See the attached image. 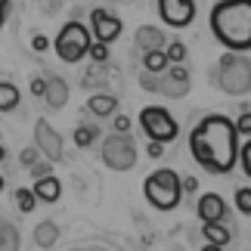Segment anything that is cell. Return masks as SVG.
<instances>
[{
  "label": "cell",
  "mask_w": 251,
  "mask_h": 251,
  "mask_svg": "<svg viewBox=\"0 0 251 251\" xmlns=\"http://www.w3.org/2000/svg\"><path fill=\"white\" fill-rule=\"evenodd\" d=\"M239 130L226 115H205L189 133V152L208 174H229L239 165Z\"/></svg>",
  "instance_id": "obj_1"
},
{
  "label": "cell",
  "mask_w": 251,
  "mask_h": 251,
  "mask_svg": "<svg viewBox=\"0 0 251 251\" xmlns=\"http://www.w3.org/2000/svg\"><path fill=\"white\" fill-rule=\"evenodd\" d=\"M208 22L214 41L226 53L251 50V0H217Z\"/></svg>",
  "instance_id": "obj_2"
},
{
  "label": "cell",
  "mask_w": 251,
  "mask_h": 251,
  "mask_svg": "<svg viewBox=\"0 0 251 251\" xmlns=\"http://www.w3.org/2000/svg\"><path fill=\"white\" fill-rule=\"evenodd\" d=\"M143 196L155 211H174L183 199V180L177 177V171L158 168L143 180Z\"/></svg>",
  "instance_id": "obj_3"
},
{
  "label": "cell",
  "mask_w": 251,
  "mask_h": 251,
  "mask_svg": "<svg viewBox=\"0 0 251 251\" xmlns=\"http://www.w3.org/2000/svg\"><path fill=\"white\" fill-rule=\"evenodd\" d=\"M214 81L229 96H245L251 93V59L245 53H224L217 59Z\"/></svg>",
  "instance_id": "obj_4"
},
{
  "label": "cell",
  "mask_w": 251,
  "mask_h": 251,
  "mask_svg": "<svg viewBox=\"0 0 251 251\" xmlns=\"http://www.w3.org/2000/svg\"><path fill=\"white\" fill-rule=\"evenodd\" d=\"M90 44H93V34L90 28H87L84 22H65L59 28V34H56V56H59L62 62H78L84 59L87 53H90Z\"/></svg>",
  "instance_id": "obj_5"
},
{
  "label": "cell",
  "mask_w": 251,
  "mask_h": 251,
  "mask_svg": "<svg viewBox=\"0 0 251 251\" xmlns=\"http://www.w3.org/2000/svg\"><path fill=\"white\" fill-rule=\"evenodd\" d=\"M140 127L143 133L149 137V143H171V140H177V121H174V115L168 109H161V105H146V109H140Z\"/></svg>",
  "instance_id": "obj_6"
},
{
  "label": "cell",
  "mask_w": 251,
  "mask_h": 251,
  "mask_svg": "<svg viewBox=\"0 0 251 251\" xmlns=\"http://www.w3.org/2000/svg\"><path fill=\"white\" fill-rule=\"evenodd\" d=\"M102 165L112 171H130L137 165V143L130 133H109L102 140Z\"/></svg>",
  "instance_id": "obj_7"
},
{
  "label": "cell",
  "mask_w": 251,
  "mask_h": 251,
  "mask_svg": "<svg viewBox=\"0 0 251 251\" xmlns=\"http://www.w3.org/2000/svg\"><path fill=\"white\" fill-rule=\"evenodd\" d=\"M158 16L171 28H186L196 19V0H158Z\"/></svg>",
  "instance_id": "obj_8"
},
{
  "label": "cell",
  "mask_w": 251,
  "mask_h": 251,
  "mask_svg": "<svg viewBox=\"0 0 251 251\" xmlns=\"http://www.w3.org/2000/svg\"><path fill=\"white\" fill-rule=\"evenodd\" d=\"M34 143H37V149L44 152V158L50 161V165L62 161V137L53 130V124L47 121V118H37L34 121Z\"/></svg>",
  "instance_id": "obj_9"
},
{
  "label": "cell",
  "mask_w": 251,
  "mask_h": 251,
  "mask_svg": "<svg viewBox=\"0 0 251 251\" xmlns=\"http://www.w3.org/2000/svg\"><path fill=\"white\" fill-rule=\"evenodd\" d=\"M90 34H93L100 44L118 41V34H121V19L115 16V13H109L105 6H96L93 13H90Z\"/></svg>",
  "instance_id": "obj_10"
},
{
  "label": "cell",
  "mask_w": 251,
  "mask_h": 251,
  "mask_svg": "<svg viewBox=\"0 0 251 251\" xmlns=\"http://www.w3.org/2000/svg\"><path fill=\"white\" fill-rule=\"evenodd\" d=\"M158 93H165L168 100H180L189 93V72L186 65H171L165 75H158Z\"/></svg>",
  "instance_id": "obj_11"
},
{
  "label": "cell",
  "mask_w": 251,
  "mask_h": 251,
  "mask_svg": "<svg viewBox=\"0 0 251 251\" xmlns=\"http://www.w3.org/2000/svg\"><path fill=\"white\" fill-rule=\"evenodd\" d=\"M196 211L201 217V224H224L226 220V201L217 196V192H205L196 201Z\"/></svg>",
  "instance_id": "obj_12"
},
{
  "label": "cell",
  "mask_w": 251,
  "mask_h": 251,
  "mask_svg": "<svg viewBox=\"0 0 251 251\" xmlns=\"http://www.w3.org/2000/svg\"><path fill=\"white\" fill-rule=\"evenodd\" d=\"M137 47L143 53H152V50H168V37L161 28L155 25H140L137 28Z\"/></svg>",
  "instance_id": "obj_13"
},
{
  "label": "cell",
  "mask_w": 251,
  "mask_h": 251,
  "mask_svg": "<svg viewBox=\"0 0 251 251\" xmlns=\"http://www.w3.org/2000/svg\"><path fill=\"white\" fill-rule=\"evenodd\" d=\"M44 102L50 105V109H65V102H69V84H65V78H47V93H44Z\"/></svg>",
  "instance_id": "obj_14"
},
{
  "label": "cell",
  "mask_w": 251,
  "mask_h": 251,
  "mask_svg": "<svg viewBox=\"0 0 251 251\" xmlns=\"http://www.w3.org/2000/svg\"><path fill=\"white\" fill-rule=\"evenodd\" d=\"M31 189H34V196H37V201H47V205H53V201H59V196H62V183L53 177H44V180H34L31 183Z\"/></svg>",
  "instance_id": "obj_15"
},
{
  "label": "cell",
  "mask_w": 251,
  "mask_h": 251,
  "mask_svg": "<svg viewBox=\"0 0 251 251\" xmlns=\"http://www.w3.org/2000/svg\"><path fill=\"white\" fill-rule=\"evenodd\" d=\"M87 109H90L96 118H112L115 109H118V96H112V93H93L90 100H87Z\"/></svg>",
  "instance_id": "obj_16"
},
{
  "label": "cell",
  "mask_w": 251,
  "mask_h": 251,
  "mask_svg": "<svg viewBox=\"0 0 251 251\" xmlns=\"http://www.w3.org/2000/svg\"><path fill=\"white\" fill-rule=\"evenodd\" d=\"M201 233H205V242L208 245H217V248L229 245V239H233L229 226H224V224H201Z\"/></svg>",
  "instance_id": "obj_17"
},
{
  "label": "cell",
  "mask_w": 251,
  "mask_h": 251,
  "mask_svg": "<svg viewBox=\"0 0 251 251\" xmlns=\"http://www.w3.org/2000/svg\"><path fill=\"white\" fill-rule=\"evenodd\" d=\"M56 239H59V226H56L53 220H41V224L34 226V242L41 248H53Z\"/></svg>",
  "instance_id": "obj_18"
},
{
  "label": "cell",
  "mask_w": 251,
  "mask_h": 251,
  "mask_svg": "<svg viewBox=\"0 0 251 251\" xmlns=\"http://www.w3.org/2000/svg\"><path fill=\"white\" fill-rule=\"evenodd\" d=\"M171 69L168 62V53L165 50H152V53H143V72H152V75H165Z\"/></svg>",
  "instance_id": "obj_19"
},
{
  "label": "cell",
  "mask_w": 251,
  "mask_h": 251,
  "mask_svg": "<svg viewBox=\"0 0 251 251\" xmlns=\"http://www.w3.org/2000/svg\"><path fill=\"white\" fill-rule=\"evenodd\" d=\"M19 100H22L19 87L9 84V81H0V112H13V109H19Z\"/></svg>",
  "instance_id": "obj_20"
},
{
  "label": "cell",
  "mask_w": 251,
  "mask_h": 251,
  "mask_svg": "<svg viewBox=\"0 0 251 251\" xmlns=\"http://www.w3.org/2000/svg\"><path fill=\"white\" fill-rule=\"evenodd\" d=\"M100 140V127L96 124H78L75 127V143H78V149H87V146H93V143Z\"/></svg>",
  "instance_id": "obj_21"
},
{
  "label": "cell",
  "mask_w": 251,
  "mask_h": 251,
  "mask_svg": "<svg viewBox=\"0 0 251 251\" xmlns=\"http://www.w3.org/2000/svg\"><path fill=\"white\" fill-rule=\"evenodd\" d=\"M13 199H16V208L22 211V214H31L34 205H37V196H34V189H28V186H19L13 192Z\"/></svg>",
  "instance_id": "obj_22"
},
{
  "label": "cell",
  "mask_w": 251,
  "mask_h": 251,
  "mask_svg": "<svg viewBox=\"0 0 251 251\" xmlns=\"http://www.w3.org/2000/svg\"><path fill=\"white\" fill-rule=\"evenodd\" d=\"M0 251H19V229L13 224H0Z\"/></svg>",
  "instance_id": "obj_23"
},
{
  "label": "cell",
  "mask_w": 251,
  "mask_h": 251,
  "mask_svg": "<svg viewBox=\"0 0 251 251\" xmlns=\"http://www.w3.org/2000/svg\"><path fill=\"white\" fill-rule=\"evenodd\" d=\"M165 53H168V62L171 65H183V59H186L189 50H186V44H183V41H171Z\"/></svg>",
  "instance_id": "obj_24"
},
{
  "label": "cell",
  "mask_w": 251,
  "mask_h": 251,
  "mask_svg": "<svg viewBox=\"0 0 251 251\" xmlns=\"http://www.w3.org/2000/svg\"><path fill=\"white\" fill-rule=\"evenodd\" d=\"M236 208H239V214L251 217V186H239L236 189Z\"/></svg>",
  "instance_id": "obj_25"
},
{
  "label": "cell",
  "mask_w": 251,
  "mask_h": 251,
  "mask_svg": "<svg viewBox=\"0 0 251 251\" xmlns=\"http://www.w3.org/2000/svg\"><path fill=\"white\" fill-rule=\"evenodd\" d=\"M87 56H90L96 65H105V62H109V44L93 41V44H90V53H87Z\"/></svg>",
  "instance_id": "obj_26"
},
{
  "label": "cell",
  "mask_w": 251,
  "mask_h": 251,
  "mask_svg": "<svg viewBox=\"0 0 251 251\" xmlns=\"http://www.w3.org/2000/svg\"><path fill=\"white\" fill-rule=\"evenodd\" d=\"M239 165H242L245 177L251 180V140H245V143H242V149H239Z\"/></svg>",
  "instance_id": "obj_27"
},
{
  "label": "cell",
  "mask_w": 251,
  "mask_h": 251,
  "mask_svg": "<svg viewBox=\"0 0 251 251\" xmlns=\"http://www.w3.org/2000/svg\"><path fill=\"white\" fill-rule=\"evenodd\" d=\"M236 130H239V137H248V140H251V109L242 112V115L236 118Z\"/></svg>",
  "instance_id": "obj_28"
},
{
  "label": "cell",
  "mask_w": 251,
  "mask_h": 251,
  "mask_svg": "<svg viewBox=\"0 0 251 251\" xmlns=\"http://www.w3.org/2000/svg\"><path fill=\"white\" fill-rule=\"evenodd\" d=\"M140 87H143V90H149V93H155V90H158V75L140 72Z\"/></svg>",
  "instance_id": "obj_29"
},
{
  "label": "cell",
  "mask_w": 251,
  "mask_h": 251,
  "mask_svg": "<svg viewBox=\"0 0 251 251\" xmlns=\"http://www.w3.org/2000/svg\"><path fill=\"white\" fill-rule=\"evenodd\" d=\"M19 161H22V168H28V171H31V168L37 165V149L25 146V149H22V155H19Z\"/></svg>",
  "instance_id": "obj_30"
},
{
  "label": "cell",
  "mask_w": 251,
  "mask_h": 251,
  "mask_svg": "<svg viewBox=\"0 0 251 251\" xmlns=\"http://www.w3.org/2000/svg\"><path fill=\"white\" fill-rule=\"evenodd\" d=\"M50 168H53L50 161H37V165L31 168V177H34V180H44V177H50Z\"/></svg>",
  "instance_id": "obj_31"
},
{
  "label": "cell",
  "mask_w": 251,
  "mask_h": 251,
  "mask_svg": "<svg viewBox=\"0 0 251 251\" xmlns=\"http://www.w3.org/2000/svg\"><path fill=\"white\" fill-rule=\"evenodd\" d=\"M112 127H115V133H127L130 130V118H127V115H115Z\"/></svg>",
  "instance_id": "obj_32"
},
{
  "label": "cell",
  "mask_w": 251,
  "mask_h": 251,
  "mask_svg": "<svg viewBox=\"0 0 251 251\" xmlns=\"http://www.w3.org/2000/svg\"><path fill=\"white\" fill-rule=\"evenodd\" d=\"M31 93H34V96H44V93H47V78H41V75H37V78H31Z\"/></svg>",
  "instance_id": "obj_33"
},
{
  "label": "cell",
  "mask_w": 251,
  "mask_h": 251,
  "mask_svg": "<svg viewBox=\"0 0 251 251\" xmlns=\"http://www.w3.org/2000/svg\"><path fill=\"white\" fill-rule=\"evenodd\" d=\"M47 47H50V41H47L44 34H34V37H31V50H34V53H44Z\"/></svg>",
  "instance_id": "obj_34"
},
{
  "label": "cell",
  "mask_w": 251,
  "mask_h": 251,
  "mask_svg": "<svg viewBox=\"0 0 251 251\" xmlns=\"http://www.w3.org/2000/svg\"><path fill=\"white\" fill-rule=\"evenodd\" d=\"M146 152H149V158H161L165 155V146H161V143H149Z\"/></svg>",
  "instance_id": "obj_35"
},
{
  "label": "cell",
  "mask_w": 251,
  "mask_h": 251,
  "mask_svg": "<svg viewBox=\"0 0 251 251\" xmlns=\"http://www.w3.org/2000/svg\"><path fill=\"white\" fill-rule=\"evenodd\" d=\"M199 189V180L196 177H183V192H196Z\"/></svg>",
  "instance_id": "obj_36"
},
{
  "label": "cell",
  "mask_w": 251,
  "mask_h": 251,
  "mask_svg": "<svg viewBox=\"0 0 251 251\" xmlns=\"http://www.w3.org/2000/svg\"><path fill=\"white\" fill-rule=\"evenodd\" d=\"M6 13H9V0H0V28L6 22Z\"/></svg>",
  "instance_id": "obj_37"
},
{
  "label": "cell",
  "mask_w": 251,
  "mask_h": 251,
  "mask_svg": "<svg viewBox=\"0 0 251 251\" xmlns=\"http://www.w3.org/2000/svg\"><path fill=\"white\" fill-rule=\"evenodd\" d=\"M201 251H224V248H217V245H208V242H205V245H201Z\"/></svg>",
  "instance_id": "obj_38"
},
{
  "label": "cell",
  "mask_w": 251,
  "mask_h": 251,
  "mask_svg": "<svg viewBox=\"0 0 251 251\" xmlns=\"http://www.w3.org/2000/svg\"><path fill=\"white\" fill-rule=\"evenodd\" d=\"M0 161H6V149H3V143H0Z\"/></svg>",
  "instance_id": "obj_39"
},
{
  "label": "cell",
  "mask_w": 251,
  "mask_h": 251,
  "mask_svg": "<svg viewBox=\"0 0 251 251\" xmlns=\"http://www.w3.org/2000/svg\"><path fill=\"white\" fill-rule=\"evenodd\" d=\"M3 189H6V180H3V177H0V192H3Z\"/></svg>",
  "instance_id": "obj_40"
}]
</instances>
